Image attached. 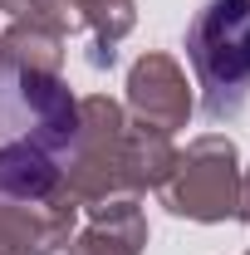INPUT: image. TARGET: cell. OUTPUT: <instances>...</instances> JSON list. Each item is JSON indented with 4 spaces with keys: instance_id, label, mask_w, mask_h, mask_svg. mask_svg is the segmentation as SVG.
Wrapping results in <instances>:
<instances>
[{
    "instance_id": "obj_1",
    "label": "cell",
    "mask_w": 250,
    "mask_h": 255,
    "mask_svg": "<svg viewBox=\"0 0 250 255\" xmlns=\"http://www.w3.org/2000/svg\"><path fill=\"white\" fill-rule=\"evenodd\" d=\"M177 167L172 132L147 123H127V113L113 98H79V137L64 162V191L89 201H113V196H142L157 191Z\"/></svg>"
},
{
    "instance_id": "obj_2",
    "label": "cell",
    "mask_w": 250,
    "mask_h": 255,
    "mask_svg": "<svg viewBox=\"0 0 250 255\" xmlns=\"http://www.w3.org/2000/svg\"><path fill=\"white\" fill-rule=\"evenodd\" d=\"M187 64L201 89V113L231 123L250 103V0H206L187 25Z\"/></svg>"
},
{
    "instance_id": "obj_3",
    "label": "cell",
    "mask_w": 250,
    "mask_h": 255,
    "mask_svg": "<svg viewBox=\"0 0 250 255\" xmlns=\"http://www.w3.org/2000/svg\"><path fill=\"white\" fill-rule=\"evenodd\" d=\"M79 137V98L64 89L59 74H34L0 59V147L44 142L69 162Z\"/></svg>"
},
{
    "instance_id": "obj_4",
    "label": "cell",
    "mask_w": 250,
    "mask_h": 255,
    "mask_svg": "<svg viewBox=\"0 0 250 255\" xmlns=\"http://www.w3.org/2000/svg\"><path fill=\"white\" fill-rule=\"evenodd\" d=\"M162 206L172 216L187 221H241V157L236 142L221 132H201L187 142V152H177L172 177L162 182Z\"/></svg>"
},
{
    "instance_id": "obj_5",
    "label": "cell",
    "mask_w": 250,
    "mask_h": 255,
    "mask_svg": "<svg viewBox=\"0 0 250 255\" xmlns=\"http://www.w3.org/2000/svg\"><path fill=\"white\" fill-rule=\"evenodd\" d=\"M127 108H132V123L162 128V132H177L191 118V89L187 74L172 54H142V59L127 69Z\"/></svg>"
},
{
    "instance_id": "obj_6",
    "label": "cell",
    "mask_w": 250,
    "mask_h": 255,
    "mask_svg": "<svg viewBox=\"0 0 250 255\" xmlns=\"http://www.w3.org/2000/svg\"><path fill=\"white\" fill-rule=\"evenodd\" d=\"M89 221L69 236V255H142L147 246V216L137 196H113V201H89Z\"/></svg>"
},
{
    "instance_id": "obj_7",
    "label": "cell",
    "mask_w": 250,
    "mask_h": 255,
    "mask_svg": "<svg viewBox=\"0 0 250 255\" xmlns=\"http://www.w3.org/2000/svg\"><path fill=\"white\" fill-rule=\"evenodd\" d=\"M79 25L94 34L89 39V64L94 69H113L118 39L137 25V5L132 0H79Z\"/></svg>"
},
{
    "instance_id": "obj_8",
    "label": "cell",
    "mask_w": 250,
    "mask_h": 255,
    "mask_svg": "<svg viewBox=\"0 0 250 255\" xmlns=\"http://www.w3.org/2000/svg\"><path fill=\"white\" fill-rule=\"evenodd\" d=\"M0 59L34 69V74H59L64 69V34L39 25V20H15L0 34Z\"/></svg>"
},
{
    "instance_id": "obj_9",
    "label": "cell",
    "mask_w": 250,
    "mask_h": 255,
    "mask_svg": "<svg viewBox=\"0 0 250 255\" xmlns=\"http://www.w3.org/2000/svg\"><path fill=\"white\" fill-rule=\"evenodd\" d=\"M0 10H10L15 20H39L59 34L84 30L79 25V0H0Z\"/></svg>"
},
{
    "instance_id": "obj_10",
    "label": "cell",
    "mask_w": 250,
    "mask_h": 255,
    "mask_svg": "<svg viewBox=\"0 0 250 255\" xmlns=\"http://www.w3.org/2000/svg\"><path fill=\"white\" fill-rule=\"evenodd\" d=\"M241 221H250V172L241 177Z\"/></svg>"
},
{
    "instance_id": "obj_11",
    "label": "cell",
    "mask_w": 250,
    "mask_h": 255,
    "mask_svg": "<svg viewBox=\"0 0 250 255\" xmlns=\"http://www.w3.org/2000/svg\"><path fill=\"white\" fill-rule=\"evenodd\" d=\"M246 255H250V251H246Z\"/></svg>"
}]
</instances>
